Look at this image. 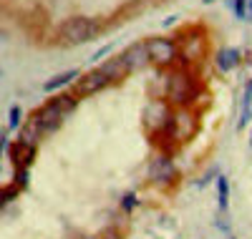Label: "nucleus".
Wrapping results in <instances>:
<instances>
[{
  "instance_id": "obj_1",
  "label": "nucleus",
  "mask_w": 252,
  "mask_h": 239,
  "mask_svg": "<svg viewBox=\"0 0 252 239\" xmlns=\"http://www.w3.org/2000/svg\"><path fill=\"white\" fill-rule=\"evenodd\" d=\"M96 33H98V23L94 18H86V15L68 18L66 23L58 26V38H61V43H66V46L86 43V40L96 38Z\"/></svg>"
},
{
  "instance_id": "obj_2",
  "label": "nucleus",
  "mask_w": 252,
  "mask_h": 239,
  "mask_svg": "<svg viewBox=\"0 0 252 239\" xmlns=\"http://www.w3.org/2000/svg\"><path fill=\"white\" fill-rule=\"evenodd\" d=\"M166 93H169V98H172L174 103L184 106V103H189V101H194V96L199 93V86H197L194 76H189V73L179 71V73H174V76L169 78Z\"/></svg>"
},
{
  "instance_id": "obj_3",
  "label": "nucleus",
  "mask_w": 252,
  "mask_h": 239,
  "mask_svg": "<svg viewBox=\"0 0 252 239\" xmlns=\"http://www.w3.org/2000/svg\"><path fill=\"white\" fill-rule=\"evenodd\" d=\"M146 51H149V60L159 63V66L172 63L174 56H177V46H174V40H169V38H152V40H146Z\"/></svg>"
},
{
  "instance_id": "obj_4",
  "label": "nucleus",
  "mask_w": 252,
  "mask_h": 239,
  "mask_svg": "<svg viewBox=\"0 0 252 239\" xmlns=\"http://www.w3.org/2000/svg\"><path fill=\"white\" fill-rule=\"evenodd\" d=\"M35 116H38V126H40V134H43V136H46V134L58 131L61 123H63V119H66V114H63L53 101H51V103H46L43 108H38Z\"/></svg>"
},
{
  "instance_id": "obj_5",
  "label": "nucleus",
  "mask_w": 252,
  "mask_h": 239,
  "mask_svg": "<svg viewBox=\"0 0 252 239\" xmlns=\"http://www.w3.org/2000/svg\"><path fill=\"white\" fill-rule=\"evenodd\" d=\"M149 179L157 184V186H169L174 179H177V166L169 156H157L152 169H149Z\"/></svg>"
},
{
  "instance_id": "obj_6",
  "label": "nucleus",
  "mask_w": 252,
  "mask_h": 239,
  "mask_svg": "<svg viewBox=\"0 0 252 239\" xmlns=\"http://www.w3.org/2000/svg\"><path fill=\"white\" fill-rule=\"evenodd\" d=\"M169 131L174 136V141H189L194 134H197V116L189 114V111H182L172 119L169 123Z\"/></svg>"
},
{
  "instance_id": "obj_7",
  "label": "nucleus",
  "mask_w": 252,
  "mask_h": 239,
  "mask_svg": "<svg viewBox=\"0 0 252 239\" xmlns=\"http://www.w3.org/2000/svg\"><path fill=\"white\" fill-rule=\"evenodd\" d=\"M106 83H109V78L103 76L101 71H91V73L81 76V78L76 81V93H81V96H91V93H98V91H101Z\"/></svg>"
},
{
  "instance_id": "obj_8",
  "label": "nucleus",
  "mask_w": 252,
  "mask_h": 239,
  "mask_svg": "<svg viewBox=\"0 0 252 239\" xmlns=\"http://www.w3.org/2000/svg\"><path fill=\"white\" fill-rule=\"evenodd\" d=\"M124 60L129 63V71H139L149 63V51H146V43H134L124 51Z\"/></svg>"
},
{
  "instance_id": "obj_9",
  "label": "nucleus",
  "mask_w": 252,
  "mask_h": 239,
  "mask_svg": "<svg viewBox=\"0 0 252 239\" xmlns=\"http://www.w3.org/2000/svg\"><path fill=\"white\" fill-rule=\"evenodd\" d=\"M166 119H169V111H166V103H152L146 108V126L152 128V131H159L161 126H166Z\"/></svg>"
},
{
  "instance_id": "obj_10",
  "label": "nucleus",
  "mask_w": 252,
  "mask_h": 239,
  "mask_svg": "<svg viewBox=\"0 0 252 239\" xmlns=\"http://www.w3.org/2000/svg\"><path fill=\"white\" fill-rule=\"evenodd\" d=\"M40 139H43V134H40V126H38V116L33 114V116L26 121V126L20 128V139H18V141L23 144V146H31V149H35Z\"/></svg>"
},
{
  "instance_id": "obj_11",
  "label": "nucleus",
  "mask_w": 252,
  "mask_h": 239,
  "mask_svg": "<svg viewBox=\"0 0 252 239\" xmlns=\"http://www.w3.org/2000/svg\"><path fill=\"white\" fill-rule=\"evenodd\" d=\"M98 71H101L103 76H106L109 81H121V78H126V73H131V71H129V63L124 60V56L106 60V63H103V66H101Z\"/></svg>"
},
{
  "instance_id": "obj_12",
  "label": "nucleus",
  "mask_w": 252,
  "mask_h": 239,
  "mask_svg": "<svg viewBox=\"0 0 252 239\" xmlns=\"http://www.w3.org/2000/svg\"><path fill=\"white\" fill-rule=\"evenodd\" d=\"M33 154H35V149L23 146L20 141L10 146V159H13V164H15L18 169H28V166H31V161H33Z\"/></svg>"
},
{
  "instance_id": "obj_13",
  "label": "nucleus",
  "mask_w": 252,
  "mask_h": 239,
  "mask_svg": "<svg viewBox=\"0 0 252 239\" xmlns=\"http://www.w3.org/2000/svg\"><path fill=\"white\" fill-rule=\"evenodd\" d=\"M242 53L237 51V48H224V51H220V56H217V68L222 71V73H229V71H235L237 66H240V58Z\"/></svg>"
},
{
  "instance_id": "obj_14",
  "label": "nucleus",
  "mask_w": 252,
  "mask_h": 239,
  "mask_svg": "<svg viewBox=\"0 0 252 239\" xmlns=\"http://www.w3.org/2000/svg\"><path fill=\"white\" fill-rule=\"evenodd\" d=\"M73 78H78V71H66V73H58L53 76L51 81L43 83V91H56V89H63L66 83H71Z\"/></svg>"
},
{
  "instance_id": "obj_15",
  "label": "nucleus",
  "mask_w": 252,
  "mask_h": 239,
  "mask_svg": "<svg viewBox=\"0 0 252 239\" xmlns=\"http://www.w3.org/2000/svg\"><path fill=\"white\" fill-rule=\"evenodd\" d=\"M217 197H220V209L224 211L227 204H229V181H227V177L217 179Z\"/></svg>"
},
{
  "instance_id": "obj_16",
  "label": "nucleus",
  "mask_w": 252,
  "mask_h": 239,
  "mask_svg": "<svg viewBox=\"0 0 252 239\" xmlns=\"http://www.w3.org/2000/svg\"><path fill=\"white\" fill-rule=\"evenodd\" d=\"M53 103L61 108L63 114H68V111H73V108H76V98H73V96H66V93L58 96V98H53Z\"/></svg>"
},
{
  "instance_id": "obj_17",
  "label": "nucleus",
  "mask_w": 252,
  "mask_h": 239,
  "mask_svg": "<svg viewBox=\"0 0 252 239\" xmlns=\"http://www.w3.org/2000/svg\"><path fill=\"white\" fill-rule=\"evenodd\" d=\"M227 3H229V8L235 10V15H237L240 20L247 18V0H227Z\"/></svg>"
},
{
  "instance_id": "obj_18",
  "label": "nucleus",
  "mask_w": 252,
  "mask_h": 239,
  "mask_svg": "<svg viewBox=\"0 0 252 239\" xmlns=\"http://www.w3.org/2000/svg\"><path fill=\"white\" fill-rule=\"evenodd\" d=\"M18 197V186H3V189H0V207H5V204H10L13 199Z\"/></svg>"
},
{
  "instance_id": "obj_19",
  "label": "nucleus",
  "mask_w": 252,
  "mask_h": 239,
  "mask_svg": "<svg viewBox=\"0 0 252 239\" xmlns=\"http://www.w3.org/2000/svg\"><path fill=\"white\" fill-rule=\"evenodd\" d=\"M15 186L18 189L28 186V169H15Z\"/></svg>"
},
{
  "instance_id": "obj_20",
  "label": "nucleus",
  "mask_w": 252,
  "mask_h": 239,
  "mask_svg": "<svg viewBox=\"0 0 252 239\" xmlns=\"http://www.w3.org/2000/svg\"><path fill=\"white\" fill-rule=\"evenodd\" d=\"M121 207H124L126 211H131V209L136 207V194H126V197H124V202H121Z\"/></svg>"
},
{
  "instance_id": "obj_21",
  "label": "nucleus",
  "mask_w": 252,
  "mask_h": 239,
  "mask_svg": "<svg viewBox=\"0 0 252 239\" xmlns=\"http://www.w3.org/2000/svg\"><path fill=\"white\" fill-rule=\"evenodd\" d=\"M18 123H20V108H18V106H13V108H10V126L15 128Z\"/></svg>"
},
{
  "instance_id": "obj_22",
  "label": "nucleus",
  "mask_w": 252,
  "mask_h": 239,
  "mask_svg": "<svg viewBox=\"0 0 252 239\" xmlns=\"http://www.w3.org/2000/svg\"><path fill=\"white\" fill-rule=\"evenodd\" d=\"M98 239H121V237H119V234H116L114 229H109V232H103V234H101Z\"/></svg>"
},
{
  "instance_id": "obj_23",
  "label": "nucleus",
  "mask_w": 252,
  "mask_h": 239,
  "mask_svg": "<svg viewBox=\"0 0 252 239\" xmlns=\"http://www.w3.org/2000/svg\"><path fill=\"white\" fill-rule=\"evenodd\" d=\"M247 8H250L247 10V20H252V0H247Z\"/></svg>"
},
{
  "instance_id": "obj_24",
  "label": "nucleus",
  "mask_w": 252,
  "mask_h": 239,
  "mask_svg": "<svg viewBox=\"0 0 252 239\" xmlns=\"http://www.w3.org/2000/svg\"><path fill=\"white\" fill-rule=\"evenodd\" d=\"M204 3H215V0H204Z\"/></svg>"
},
{
  "instance_id": "obj_25",
  "label": "nucleus",
  "mask_w": 252,
  "mask_h": 239,
  "mask_svg": "<svg viewBox=\"0 0 252 239\" xmlns=\"http://www.w3.org/2000/svg\"><path fill=\"white\" fill-rule=\"evenodd\" d=\"M250 144H252V141H250Z\"/></svg>"
}]
</instances>
